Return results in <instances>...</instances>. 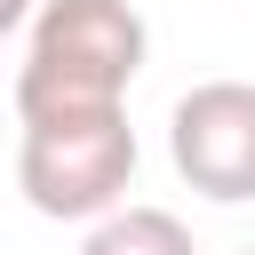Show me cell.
Wrapping results in <instances>:
<instances>
[{"label": "cell", "instance_id": "6da1fadb", "mask_svg": "<svg viewBox=\"0 0 255 255\" xmlns=\"http://www.w3.org/2000/svg\"><path fill=\"white\" fill-rule=\"evenodd\" d=\"M143 16L135 0H40L24 64H16V120L56 112H120L128 80L143 72Z\"/></svg>", "mask_w": 255, "mask_h": 255}, {"label": "cell", "instance_id": "277c9868", "mask_svg": "<svg viewBox=\"0 0 255 255\" xmlns=\"http://www.w3.org/2000/svg\"><path fill=\"white\" fill-rule=\"evenodd\" d=\"M80 255H199V247H191L183 215H167V207H112L80 239Z\"/></svg>", "mask_w": 255, "mask_h": 255}, {"label": "cell", "instance_id": "7a4b0ae2", "mask_svg": "<svg viewBox=\"0 0 255 255\" xmlns=\"http://www.w3.org/2000/svg\"><path fill=\"white\" fill-rule=\"evenodd\" d=\"M135 183V128L128 112H56L24 120L16 191L48 223H104Z\"/></svg>", "mask_w": 255, "mask_h": 255}, {"label": "cell", "instance_id": "8992f818", "mask_svg": "<svg viewBox=\"0 0 255 255\" xmlns=\"http://www.w3.org/2000/svg\"><path fill=\"white\" fill-rule=\"evenodd\" d=\"M239 255H255V247H239Z\"/></svg>", "mask_w": 255, "mask_h": 255}, {"label": "cell", "instance_id": "3957f363", "mask_svg": "<svg viewBox=\"0 0 255 255\" xmlns=\"http://www.w3.org/2000/svg\"><path fill=\"white\" fill-rule=\"evenodd\" d=\"M167 159L199 199H255V80H199L167 112Z\"/></svg>", "mask_w": 255, "mask_h": 255}, {"label": "cell", "instance_id": "5b68a950", "mask_svg": "<svg viewBox=\"0 0 255 255\" xmlns=\"http://www.w3.org/2000/svg\"><path fill=\"white\" fill-rule=\"evenodd\" d=\"M32 16H40V0H0V40H16Z\"/></svg>", "mask_w": 255, "mask_h": 255}]
</instances>
